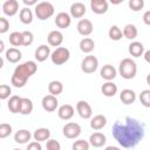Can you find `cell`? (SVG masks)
<instances>
[{"label":"cell","mask_w":150,"mask_h":150,"mask_svg":"<svg viewBox=\"0 0 150 150\" xmlns=\"http://www.w3.org/2000/svg\"><path fill=\"white\" fill-rule=\"evenodd\" d=\"M111 132L122 148H134L144 137V125L138 120L128 116L124 122L116 121Z\"/></svg>","instance_id":"cell-1"},{"label":"cell","mask_w":150,"mask_h":150,"mask_svg":"<svg viewBox=\"0 0 150 150\" xmlns=\"http://www.w3.org/2000/svg\"><path fill=\"white\" fill-rule=\"evenodd\" d=\"M36 70H38V64L34 61H26L15 67L11 79V83L15 88H22L26 84L27 80L32 75H34Z\"/></svg>","instance_id":"cell-2"},{"label":"cell","mask_w":150,"mask_h":150,"mask_svg":"<svg viewBox=\"0 0 150 150\" xmlns=\"http://www.w3.org/2000/svg\"><path fill=\"white\" fill-rule=\"evenodd\" d=\"M118 73L120 75L125 79V80H131L136 76V73H137V66H136V62L129 57H125L123 59L121 62H120V66H118Z\"/></svg>","instance_id":"cell-3"},{"label":"cell","mask_w":150,"mask_h":150,"mask_svg":"<svg viewBox=\"0 0 150 150\" xmlns=\"http://www.w3.org/2000/svg\"><path fill=\"white\" fill-rule=\"evenodd\" d=\"M35 15L38 16L39 20H47L54 15V6L48 2V1H42L39 2L35 6Z\"/></svg>","instance_id":"cell-4"},{"label":"cell","mask_w":150,"mask_h":150,"mask_svg":"<svg viewBox=\"0 0 150 150\" xmlns=\"http://www.w3.org/2000/svg\"><path fill=\"white\" fill-rule=\"evenodd\" d=\"M70 57V52L68 48L66 47H57L50 55V59H52V62L56 66H61V64H64Z\"/></svg>","instance_id":"cell-5"},{"label":"cell","mask_w":150,"mask_h":150,"mask_svg":"<svg viewBox=\"0 0 150 150\" xmlns=\"http://www.w3.org/2000/svg\"><path fill=\"white\" fill-rule=\"evenodd\" d=\"M98 67V60L94 55H87L81 62V69L86 74L94 73Z\"/></svg>","instance_id":"cell-6"},{"label":"cell","mask_w":150,"mask_h":150,"mask_svg":"<svg viewBox=\"0 0 150 150\" xmlns=\"http://www.w3.org/2000/svg\"><path fill=\"white\" fill-rule=\"evenodd\" d=\"M62 134L66 138H69V139L77 138L81 135V127L79 123L69 122V123L64 124V127L62 129Z\"/></svg>","instance_id":"cell-7"},{"label":"cell","mask_w":150,"mask_h":150,"mask_svg":"<svg viewBox=\"0 0 150 150\" xmlns=\"http://www.w3.org/2000/svg\"><path fill=\"white\" fill-rule=\"evenodd\" d=\"M41 104H42V108L43 110L48 111V112H52V111H55L57 105H59V101L56 98V96H53V95H46L43 96L42 101H41Z\"/></svg>","instance_id":"cell-8"},{"label":"cell","mask_w":150,"mask_h":150,"mask_svg":"<svg viewBox=\"0 0 150 150\" xmlns=\"http://www.w3.org/2000/svg\"><path fill=\"white\" fill-rule=\"evenodd\" d=\"M76 111L84 120L90 118L91 115H93V109H91L90 104L87 101H83V100H81V101H79L76 103Z\"/></svg>","instance_id":"cell-9"},{"label":"cell","mask_w":150,"mask_h":150,"mask_svg":"<svg viewBox=\"0 0 150 150\" xmlns=\"http://www.w3.org/2000/svg\"><path fill=\"white\" fill-rule=\"evenodd\" d=\"M76 28H77L79 34H81V35H83V36L90 35V34L93 33V30H94L93 22H91L90 20H88V19H81V20L79 21Z\"/></svg>","instance_id":"cell-10"},{"label":"cell","mask_w":150,"mask_h":150,"mask_svg":"<svg viewBox=\"0 0 150 150\" xmlns=\"http://www.w3.org/2000/svg\"><path fill=\"white\" fill-rule=\"evenodd\" d=\"M2 12L7 16H14L19 12V2L16 0H6L2 4Z\"/></svg>","instance_id":"cell-11"},{"label":"cell","mask_w":150,"mask_h":150,"mask_svg":"<svg viewBox=\"0 0 150 150\" xmlns=\"http://www.w3.org/2000/svg\"><path fill=\"white\" fill-rule=\"evenodd\" d=\"M71 23V19H70V15L66 12H60L59 14H56L55 16V25L61 28V29H64V28H68Z\"/></svg>","instance_id":"cell-12"},{"label":"cell","mask_w":150,"mask_h":150,"mask_svg":"<svg viewBox=\"0 0 150 150\" xmlns=\"http://www.w3.org/2000/svg\"><path fill=\"white\" fill-rule=\"evenodd\" d=\"M108 2L107 0H91L90 8L95 14H104L108 11Z\"/></svg>","instance_id":"cell-13"},{"label":"cell","mask_w":150,"mask_h":150,"mask_svg":"<svg viewBox=\"0 0 150 150\" xmlns=\"http://www.w3.org/2000/svg\"><path fill=\"white\" fill-rule=\"evenodd\" d=\"M52 54H50V47L47 46V45H41L39 46L36 49H35V54H34V57L35 60H38L39 62H43L47 60V57H49Z\"/></svg>","instance_id":"cell-14"},{"label":"cell","mask_w":150,"mask_h":150,"mask_svg":"<svg viewBox=\"0 0 150 150\" xmlns=\"http://www.w3.org/2000/svg\"><path fill=\"white\" fill-rule=\"evenodd\" d=\"M74 112H75V109H74V107L70 105V104H62V105L59 108V110H57L59 117H60L61 120H63V121L70 120V118L74 116Z\"/></svg>","instance_id":"cell-15"},{"label":"cell","mask_w":150,"mask_h":150,"mask_svg":"<svg viewBox=\"0 0 150 150\" xmlns=\"http://www.w3.org/2000/svg\"><path fill=\"white\" fill-rule=\"evenodd\" d=\"M100 75H101L102 79H104V80L108 82V81H111V80H114V79L116 77L117 70H116L115 67L111 66V64H104V66L102 67L101 71H100Z\"/></svg>","instance_id":"cell-16"},{"label":"cell","mask_w":150,"mask_h":150,"mask_svg":"<svg viewBox=\"0 0 150 150\" xmlns=\"http://www.w3.org/2000/svg\"><path fill=\"white\" fill-rule=\"evenodd\" d=\"M105 142H107L105 135L102 134V132H98V131L91 134L90 137H89V143L94 148H101V146H103L105 144Z\"/></svg>","instance_id":"cell-17"},{"label":"cell","mask_w":150,"mask_h":150,"mask_svg":"<svg viewBox=\"0 0 150 150\" xmlns=\"http://www.w3.org/2000/svg\"><path fill=\"white\" fill-rule=\"evenodd\" d=\"M48 43L52 47H59L63 42V34L60 30H52L47 36Z\"/></svg>","instance_id":"cell-18"},{"label":"cell","mask_w":150,"mask_h":150,"mask_svg":"<svg viewBox=\"0 0 150 150\" xmlns=\"http://www.w3.org/2000/svg\"><path fill=\"white\" fill-rule=\"evenodd\" d=\"M86 6L82 2H74L70 6V15L75 19H81L86 14Z\"/></svg>","instance_id":"cell-19"},{"label":"cell","mask_w":150,"mask_h":150,"mask_svg":"<svg viewBox=\"0 0 150 150\" xmlns=\"http://www.w3.org/2000/svg\"><path fill=\"white\" fill-rule=\"evenodd\" d=\"M5 57H6V60H7L8 62H11V63H16V62H19V61L21 60L22 54H21V52H20L18 48L12 47V48H9V49L6 50Z\"/></svg>","instance_id":"cell-20"},{"label":"cell","mask_w":150,"mask_h":150,"mask_svg":"<svg viewBox=\"0 0 150 150\" xmlns=\"http://www.w3.org/2000/svg\"><path fill=\"white\" fill-rule=\"evenodd\" d=\"M21 101H22V97L18 96V95H13V96H11L9 100H8V103H7V107H8L9 111L13 112V114H18V112H20Z\"/></svg>","instance_id":"cell-21"},{"label":"cell","mask_w":150,"mask_h":150,"mask_svg":"<svg viewBox=\"0 0 150 150\" xmlns=\"http://www.w3.org/2000/svg\"><path fill=\"white\" fill-rule=\"evenodd\" d=\"M128 50H129V54L131 56L139 57V56H142L144 54V46H143V43H141L138 41H134V42H131L129 45Z\"/></svg>","instance_id":"cell-22"},{"label":"cell","mask_w":150,"mask_h":150,"mask_svg":"<svg viewBox=\"0 0 150 150\" xmlns=\"http://www.w3.org/2000/svg\"><path fill=\"white\" fill-rule=\"evenodd\" d=\"M120 100L124 104H131L136 101V93L131 89H123L120 94Z\"/></svg>","instance_id":"cell-23"},{"label":"cell","mask_w":150,"mask_h":150,"mask_svg":"<svg viewBox=\"0 0 150 150\" xmlns=\"http://www.w3.org/2000/svg\"><path fill=\"white\" fill-rule=\"evenodd\" d=\"M107 124V117L104 115H96L90 120V128L94 130H101Z\"/></svg>","instance_id":"cell-24"},{"label":"cell","mask_w":150,"mask_h":150,"mask_svg":"<svg viewBox=\"0 0 150 150\" xmlns=\"http://www.w3.org/2000/svg\"><path fill=\"white\" fill-rule=\"evenodd\" d=\"M101 91L104 96L107 97H112L117 94V86L111 82V81H108L105 83H103V86L101 87Z\"/></svg>","instance_id":"cell-25"},{"label":"cell","mask_w":150,"mask_h":150,"mask_svg":"<svg viewBox=\"0 0 150 150\" xmlns=\"http://www.w3.org/2000/svg\"><path fill=\"white\" fill-rule=\"evenodd\" d=\"M30 137H32V134H30L28 130H26V129H20V130H18V131L15 132V135H14V141H15L16 143H20V144H26V143H28V141L30 139Z\"/></svg>","instance_id":"cell-26"},{"label":"cell","mask_w":150,"mask_h":150,"mask_svg":"<svg viewBox=\"0 0 150 150\" xmlns=\"http://www.w3.org/2000/svg\"><path fill=\"white\" fill-rule=\"evenodd\" d=\"M33 137H34V139L36 142H43V141L47 142L49 139V137H50V131L47 128H39V129H36L34 131Z\"/></svg>","instance_id":"cell-27"},{"label":"cell","mask_w":150,"mask_h":150,"mask_svg":"<svg viewBox=\"0 0 150 150\" xmlns=\"http://www.w3.org/2000/svg\"><path fill=\"white\" fill-rule=\"evenodd\" d=\"M94 48H95V42H94L93 39L84 38V39H82L80 41V49H81V52H83L86 54H89V53H91L94 50Z\"/></svg>","instance_id":"cell-28"},{"label":"cell","mask_w":150,"mask_h":150,"mask_svg":"<svg viewBox=\"0 0 150 150\" xmlns=\"http://www.w3.org/2000/svg\"><path fill=\"white\" fill-rule=\"evenodd\" d=\"M137 34H138V30H137V28H136L135 25L128 23V25L124 26V28H123V36H124L125 39H128V40H134V39L137 36Z\"/></svg>","instance_id":"cell-29"},{"label":"cell","mask_w":150,"mask_h":150,"mask_svg":"<svg viewBox=\"0 0 150 150\" xmlns=\"http://www.w3.org/2000/svg\"><path fill=\"white\" fill-rule=\"evenodd\" d=\"M48 91H49L50 95L57 96L63 91V84L60 81H56V80L50 81L49 84H48Z\"/></svg>","instance_id":"cell-30"},{"label":"cell","mask_w":150,"mask_h":150,"mask_svg":"<svg viewBox=\"0 0 150 150\" xmlns=\"http://www.w3.org/2000/svg\"><path fill=\"white\" fill-rule=\"evenodd\" d=\"M19 18H20V21H21L23 25H29V23H32V21H33V13H32V11L29 9V7L22 8V9L20 11Z\"/></svg>","instance_id":"cell-31"},{"label":"cell","mask_w":150,"mask_h":150,"mask_svg":"<svg viewBox=\"0 0 150 150\" xmlns=\"http://www.w3.org/2000/svg\"><path fill=\"white\" fill-rule=\"evenodd\" d=\"M33 102L30 98H27V97H22V101H21V108H20V114L21 115H29L32 111H33Z\"/></svg>","instance_id":"cell-32"},{"label":"cell","mask_w":150,"mask_h":150,"mask_svg":"<svg viewBox=\"0 0 150 150\" xmlns=\"http://www.w3.org/2000/svg\"><path fill=\"white\" fill-rule=\"evenodd\" d=\"M8 40H9V43H11L13 47L22 46V42H23L22 32H13V33H11Z\"/></svg>","instance_id":"cell-33"},{"label":"cell","mask_w":150,"mask_h":150,"mask_svg":"<svg viewBox=\"0 0 150 150\" xmlns=\"http://www.w3.org/2000/svg\"><path fill=\"white\" fill-rule=\"evenodd\" d=\"M108 35H109V38H110L112 41H118V40H121L122 36H123V32L120 29L118 26L114 25V26H111V27L109 28Z\"/></svg>","instance_id":"cell-34"},{"label":"cell","mask_w":150,"mask_h":150,"mask_svg":"<svg viewBox=\"0 0 150 150\" xmlns=\"http://www.w3.org/2000/svg\"><path fill=\"white\" fill-rule=\"evenodd\" d=\"M139 102L145 108H150V89H144L139 94Z\"/></svg>","instance_id":"cell-35"},{"label":"cell","mask_w":150,"mask_h":150,"mask_svg":"<svg viewBox=\"0 0 150 150\" xmlns=\"http://www.w3.org/2000/svg\"><path fill=\"white\" fill-rule=\"evenodd\" d=\"M89 146H90V143L88 141H84V139H77L71 145V149L73 150H89Z\"/></svg>","instance_id":"cell-36"},{"label":"cell","mask_w":150,"mask_h":150,"mask_svg":"<svg viewBox=\"0 0 150 150\" xmlns=\"http://www.w3.org/2000/svg\"><path fill=\"white\" fill-rule=\"evenodd\" d=\"M12 134V125L8 123L0 124V138H6Z\"/></svg>","instance_id":"cell-37"},{"label":"cell","mask_w":150,"mask_h":150,"mask_svg":"<svg viewBox=\"0 0 150 150\" xmlns=\"http://www.w3.org/2000/svg\"><path fill=\"white\" fill-rule=\"evenodd\" d=\"M22 38H23L22 46H25V47L30 46V45L33 43V41H34V35H33V33L29 32V30H23V32H22Z\"/></svg>","instance_id":"cell-38"},{"label":"cell","mask_w":150,"mask_h":150,"mask_svg":"<svg viewBox=\"0 0 150 150\" xmlns=\"http://www.w3.org/2000/svg\"><path fill=\"white\" fill-rule=\"evenodd\" d=\"M144 7V1L143 0H130L129 1V8L134 12H138Z\"/></svg>","instance_id":"cell-39"},{"label":"cell","mask_w":150,"mask_h":150,"mask_svg":"<svg viewBox=\"0 0 150 150\" xmlns=\"http://www.w3.org/2000/svg\"><path fill=\"white\" fill-rule=\"evenodd\" d=\"M11 93H12V89L9 86H7V84L0 86V98L1 100H6L7 97H9Z\"/></svg>","instance_id":"cell-40"},{"label":"cell","mask_w":150,"mask_h":150,"mask_svg":"<svg viewBox=\"0 0 150 150\" xmlns=\"http://www.w3.org/2000/svg\"><path fill=\"white\" fill-rule=\"evenodd\" d=\"M47 150H61V144L56 139H48L46 143Z\"/></svg>","instance_id":"cell-41"},{"label":"cell","mask_w":150,"mask_h":150,"mask_svg":"<svg viewBox=\"0 0 150 150\" xmlns=\"http://www.w3.org/2000/svg\"><path fill=\"white\" fill-rule=\"evenodd\" d=\"M9 28V22L6 18L1 16L0 18V34H5Z\"/></svg>","instance_id":"cell-42"},{"label":"cell","mask_w":150,"mask_h":150,"mask_svg":"<svg viewBox=\"0 0 150 150\" xmlns=\"http://www.w3.org/2000/svg\"><path fill=\"white\" fill-rule=\"evenodd\" d=\"M26 150H42V146H41L40 142L34 141V142H30V143L28 144V146H27Z\"/></svg>","instance_id":"cell-43"},{"label":"cell","mask_w":150,"mask_h":150,"mask_svg":"<svg viewBox=\"0 0 150 150\" xmlns=\"http://www.w3.org/2000/svg\"><path fill=\"white\" fill-rule=\"evenodd\" d=\"M143 22L148 26H150V11H146L143 14Z\"/></svg>","instance_id":"cell-44"},{"label":"cell","mask_w":150,"mask_h":150,"mask_svg":"<svg viewBox=\"0 0 150 150\" xmlns=\"http://www.w3.org/2000/svg\"><path fill=\"white\" fill-rule=\"evenodd\" d=\"M23 4L26 6H32V5L36 6V0H23Z\"/></svg>","instance_id":"cell-45"},{"label":"cell","mask_w":150,"mask_h":150,"mask_svg":"<svg viewBox=\"0 0 150 150\" xmlns=\"http://www.w3.org/2000/svg\"><path fill=\"white\" fill-rule=\"evenodd\" d=\"M144 60H145L148 63H150V49L146 50V52H144Z\"/></svg>","instance_id":"cell-46"},{"label":"cell","mask_w":150,"mask_h":150,"mask_svg":"<svg viewBox=\"0 0 150 150\" xmlns=\"http://www.w3.org/2000/svg\"><path fill=\"white\" fill-rule=\"evenodd\" d=\"M104 150H121L120 148H117V146H112V145H109V146H107Z\"/></svg>","instance_id":"cell-47"},{"label":"cell","mask_w":150,"mask_h":150,"mask_svg":"<svg viewBox=\"0 0 150 150\" xmlns=\"http://www.w3.org/2000/svg\"><path fill=\"white\" fill-rule=\"evenodd\" d=\"M5 49V46H4V41H0V53H2Z\"/></svg>","instance_id":"cell-48"},{"label":"cell","mask_w":150,"mask_h":150,"mask_svg":"<svg viewBox=\"0 0 150 150\" xmlns=\"http://www.w3.org/2000/svg\"><path fill=\"white\" fill-rule=\"evenodd\" d=\"M145 81H146V84H149V86H150V73L146 75V79H145Z\"/></svg>","instance_id":"cell-49"},{"label":"cell","mask_w":150,"mask_h":150,"mask_svg":"<svg viewBox=\"0 0 150 150\" xmlns=\"http://www.w3.org/2000/svg\"><path fill=\"white\" fill-rule=\"evenodd\" d=\"M13 150H21V149H13Z\"/></svg>","instance_id":"cell-50"}]
</instances>
